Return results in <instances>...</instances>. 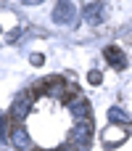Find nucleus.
I'll return each instance as SVG.
<instances>
[{"mask_svg": "<svg viewBox=\"0 0 132 151\" xmlns=\"http://www.w3.org/2000/svg\"><path fill=\"white\" fill-rule=\"evenodd\" d=\"M13 146L19 151H32V141H29V133L24 130V127H16L13 133H11V138H8Z\"/></svg>", "mask_w": 132, "mask_h": 151, "instance_id": "7", "label": "nucleus"}, {"mask_svg": "<svg viewBox=\"0 0 132 151\" xmlns=\"http://www.w3.org/2000/svg\"><path fill=\"white\" fill-rule=\"evenodd\" d=\"M93 141V119H85V122H77L74 130L69 133V143H79V146H90Z\"/></svg>", "mask_w": 132, "mask_h": 151, "instance_id": "2", "label": "nucleus"}, {"mask_svg": "<svg viewBox=\"0 0 132 151\" xmlns=\"http://www.w3.org/2000/svg\"><path fill=\"white\" fill-rule=\"evenodd\" d=\"M77 19V5L74 3H58L53 11V21L56 24H71Z\"/></svg>", "mask_w": 132, "mask_h": 151, "instance_id": "4", "label": "nucleus"}, {"mask_svg": "<svg viewBox=\"0 0 132 151\" xmlns=\"http://www.w3.org/2000/svg\"><path fill=\"white\" fill-rule=\"evenodd\" d=\"M101 80H103L101 72H90V82H93V85H101Z\"/></svg>", "mask_w": 132, "mask_h": 151, "instance_id": "10", "label": "nucleus"}, {"mask_svg": "<svg viewBox=\"0 0 132 151\" xmlns=\"http://www.w3.org/2000/svg\"><path fill=\"white\" fill-rule=\"evenodd\" d=\"M32 151H40V149H32Z\"/></svg>", "mask_w": 132, "mask_h": 151, "instance_id": "13", "label": "nucleus"}, {"mask_svg": "<svg viewBox=\"0 0 132 151\" xmlns=\"http://www.w3.org/2000/svg\"><path fill=\"white\" fill-rule=\"evenodd\" d=\"M21 37V29H13V32H8V42H16Z\"/></svg>", "mask_w": 132, "mask_h": 151, "instance_id": "11", "label": "nucleus"}, {"mask_svg": "<svg viewBox=\"0 0 132 151\" xmlns=\"http://www.w3.org/2000/svg\"><path fill=\"white\" fill-rule=\"evenodd\" d=\"M42 61H45V58H42V56H40V53H32V64H37V66H40V64H42Z\"/></svg>", "mask_w": 132, "mask_h": 151, "instance_id": "12", "label": "nucleus"}, {"mask_svg": "<svg viewBox=\"0 0 132 151\" xmlns=\"http://www.w3.org/2000/svg\"><path fill=\"white\" fill-rule=\"evenodd\" d=\"M66 106H69V111L74 114V119H77V122H85V119H93V117H90V101H87L85 96H77V98L66 101Z\"/></svg>", "mask_w": 132, "mask_h": 151, "instance_id": "3", "label": "nucleus"}, {"mask_svg": "<svg viewBox=\"0 0 132 151\" xmlns=\"http://www.w3.org/2000/svg\"><path fill=\"white\" fill-rule=\"evenodd\" d=\"M103 56H106V61H108L114 69H124V66H127V56H124V50L116 48V45H108V48L103 50Z\"/></svg>", "mask_w": 132, "mask_h": 151, "instance_id": "5", "label": "nucleus"}, {"mask_svg": "<svg viewBox=\"0 0 132 151\" xmlns=\"http://www.w3.org/2000/svg\"><path fill=\"white\" fill-rule=\"evenodd\" d=\"M82 13H85V19H87L93 27H98V24H101V19H103V5H101V3H87Z\"/></svg>", "mask_w": 132, "mask_h": 151, "instance_id": "8", "label": "nucleus"}, {"mask_svg": "<svg viewBox=\"0 0 132 151\" xmlns=\"http://www.w3.org/2000/svg\"><path fill=\"white\" fill-rule=\"evenodd\" d=\"M108 117H111V122H122V125H130V117H127L122 109H111V111H108Z\"/></svg>", "mask_w": 132, "mask_h": 151, "instance_id": "9", "label": "nucleus"}, {"mask_svg": "<svg viewBox=\"0 0 132 151\" xmlns=\"http://www.w3.org/2000/svg\"><path fill=\"white\" fill-rule=\"evenodd\" d=\"M101 138H103V146H106V149H114V146H116V141L122 143V141L127 138V127H108Z\"/></svg>", "mask_w": 132, "mask_h": 151, "instance_id": "6", "label": "nucleus"}, {"mask_svg": "<svg viewBox=\"0 0 132 151\" xmlns=\"http://www.w3.org/2000/svg\"><path fill=\"white\" fill-rule=\"evenodd\" d=\"M29 111H32V96H29V93H21V96H16V98H13L8 117H11L13 122H24Z\"/></svg>", "mask_w": 132, "mask_h": 151, "instance_id": "1", "label": "nucleus"}]
</instances>
